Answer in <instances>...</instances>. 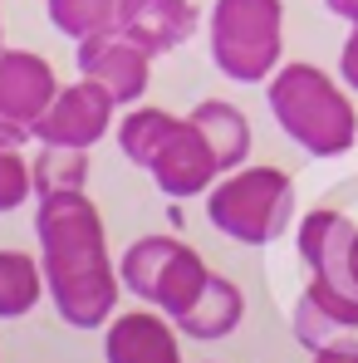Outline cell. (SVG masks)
<instances>
[{"label": "cell", "instance_id": "52a82bcc", "mask_svg": "<svg viewBox=\"0 0 358 363\" xmlns=\"http://www.w3.org/2000/svg\"><path fill=\"white\" fill-rule=\"evenodd\" d=\"M299 260L309 265L314 280L358 295V221H349L334 206H314L299 221Z\"/></svg>", "mask_w": 358, "mask_h": 363}, {"label": "cell", "instance_id": "ffe728a7", "mask_svg": "<svg viewBox=\"0 0 358 363\" xmlns=\"http://www.w3.org/2000/svg\"><path fill=\"white\" fill-rule=\"evenodd\" d=\"M30 191H35V172H30V162L20 157L15 143H0V211L25 206Z\"/></svg>", "mask_w": 358, "mask_h": 363}, {"label": "cell", "instance_id": "277c9868", "mask_svg": "<svg viewBox=\"0 0 358 363\" xmlns=\"http://www.w3.org/2000/svg\"><path fill=\"white\" fill-rule=\"evenodd\" d=\"M40 265H45V285H50V300L60 309V319L74 329L108 324L113 309H118V295L128 290L118 265L108 260V241L40 250Z\"/></svg>", "mask_w": 358, "mask_h": 363}, {"label": "cell", "instance_id": "30bf717a", "mask_svg": "<svg viewBox=\"0 0 358 363\" xmlns=\"http://www.w3.org/2000/svg\"><path fill=\"white\" fill-rule=\"evenodd\" d=\"M147 177L157 182V191H167V196H201V191H211L216 177H221V162H216V152H211V143L201 138V128L191 118H181L167 138H162V147L152 152V162H147Z\"/></svg>", "mask_w": 358, "mask_h": 363}, {"label": "cell", "instance_id": "7c38bea8", "mask_svg": "<svg viewBox=\"0 0 358 363\" xmlns=\"http://www.w3.org/2000/svg\"><path fill=\"white\" fill-rule=\"evenodd\" d=\"M354 334H358V295L334 290V285L309 275L304 295L295 300V339L309 354H319V349L349 344Z\"/></svg>", "mask_w": 358, "mask_h": 363}, {"label": "cell", "instance_id": "5b68a950", "mask_svg": "<svg viewBox=\"0 0 358 363\" xmlns=\"http://www.w3.org/2000/svg\"><path fill=\"white\" fill-rule=\"evenodd\" d=\"M118 275L142 304L177 319L181 309H191V300L206 290L211 265L196 255V245L177 241V236H138L123 255Z\"/></svg>", "mask_w": 358, "mask_h": 363}, {"label": "cell", "instance_id": "ba28073f", "mask_svg": "<svg viewBox=\"0 0 358 363\" xmlns=\"http://www.w3.org/2000/svg\"><path fill=\"white\" fill-rule=\"evenodd\" d=\"M118 99L108 89H99L94 79H79L55 94V104L45 108V118L35 123L40 143H64V147H94L99 138H108Z\"/></svg>", "mask_w": 358, "mask_h": 363}, {"label": "cell", "instance_id": "8992f818", "mask_svg": "<svg viewBox=\"0 0 358 363\" xmlns=\"http://www.w3.org/2000/svg\"><path fill=\"white\" fill-rule=\"evenodd\" d=\"M55 94H60V79L45 55L0 50V143H15V147L30 143Z\"/></svg>", "mask_w": 358, "mask_h": 363}, {"label": "cell", "instance_id": "d6986e66", "mask_svg": "<svg viewBox=\"0 0 358 363\" xmlns=\"http://www.w3.org/2000/svg\"><path fill=\"white\" fill-rule=\"evenodd\" d=\"M118 5L123 0H45L50 25L60 35H69V40H89L99 30H108L118 20Z\"/></svg>", "mask_w": 358, "mask_h": 363}, {"label": "cell", "instance_id": "7402d4cb", "mask_svg": "<svg viewBox=\"0 0 358 363\" xmlns=\"http://www.w3.org/2000/svg\"><path fill=\"white\" fill-rule=\"evenodd\" d=\"M314 363H358V344L349 339V344H334V349H319V354H314Z\"/></svg>", "mask_w": 358, "mask_h": 363}, {"label": "cell", "instance_id": "2e32d148", "mask_svg": "<svg viewBox=\"0 0 358 363\" xmlns=\"http://www.w3.org/2000/svg\"><path fill=\"white\" fill-rule=\"evenodd\" d=\"M50 295L45 265L25 250H0V319H20Z\"/></svg>", "mask_w": 358, "mask_h": 363}, {"label": "cell", "instance_id": "e0dca14e", "mask_svg": "<svg viewBox=\"0 0 358 363\" xmlns=\"http://www.w3.org/2000/svg\"><path fill=\"white\" fill-rule=\"evenodd\" d=\"M30 172H35V196H50V191H84V182H89V147L40 143Z\"/></svg>", "mask_w": 358, "mask_h": 363}, {"label": "cell", "instance_id": "ac0fdd59", "mask_svg": "<svg viewBox=\"0 0 358 363\" xmlns=\"http://www.w3.org/2000/svg\"><path fill=\"white\" fill-rule=\"evenodd\" d=\"M177 113H167V108H133V113H123L118 123V147H123V157L128 162H138L142 172H147V162H152V152L162 147V138L177 128Z\"/></svg>", "mask_w": 358, "mask_h": 363}, {"label": "cell", "instance_id": "cb8c5ba5", "mask_svg": "<svg viewBox=\"0 0 358 363\" xmlns=\"http://www.w3.org/2000/svg\"><path fill=\"white\" fill-rule=\"evenodd\" d=\"M0 50H5V30H0Z\"/></svg>", "mask_w": 358, "mask_h": 363}, {"label": "cell", "instance_id": "9c48e42d", "mask_svg": "<svg viewBox=\"0 0 358 363\" xmlns=\"http://www.w3.org/2000/svg\"><path fill=\"white\" fill-rule=\"evenodd\" d=\"M79 74L94 79L99 89H108L118 104H138L147 94V74H152V55L142 45H133L118 25L79 40Z\"/></svg>", "mask_w": 358, "mask_h": 363}, {"label": "cell", "instance_id": "4fadbf2b", "mask_svg": "<svg viewBox=\"0 0 358 363\" xmlns=\"http://www.w3.org/2000/svg\"><path fill=\"white\" fill-rule=\"evenodd\" d=\"M113 25L157 60V55L181 50L196 35V5L191 0H123Z\"/></svg>", "mask_w": 358, "mask_h": 363}, {"label": "cell", "instance_id": "3957f363", "mask_svg": "<svg viewBox=\"0 0 358 363\" xmlns=\"http://www.w3.org/2000/svg\"><path fill=\"white\" fill-rule=\"evenodd\" d=\"M211 64L236 84H265L285 55V5L280 0H216L211 20Z\"/></svg>", "mask_w": 358, "mask_h": 363}, {"label": "cell", "instance_id": "5bb4252c", "mask_svg": "<svg viewBox=\"0 0 358 363\" xmlns=\"http://www.w3.org/2000/svg\"><path fill=\"white\" fill-rule=\"evenodd\" d=\"M240 319H245V295H240V285L231 275H216V270H211L206 290L191 300V309H181L172 324H177L186 339H196V344H216V339H231V334H236Z\"/></svg>", "mask_w": 358, "mask_h": 363}, {"label": "cell", "instance_id": "603a6c76", "mask_svg": "<svg viewBox=\"0 0 358 363\" xmlns=\"http://www.w3.org/2000/svg\"><path fill=\"white\" fill-rule=\"evenodd\" d=\"M324 10H334L339 20H349V25H358V0H324Z\"/></svg>", "mask_w": 358, "mask_h": 363}, {"label": "cell", "instance_id": "44dd1931", "mask_svg": "<svg viewBox=\"0 0 358 363\" xmlns=\"http://www.w3.org/2000/svg\"><path fill=\"white\" fill-rule=\"evenodd\" d=\"M339 79L358 94V25L349 30V40H344V50H339Z\"/></svg>", "mask_w": 358, "mask_h": 363}, {"label": "cell", "instance_id": "9a60e30c", "mask_svg": "<svg viewBox=\"0 0 358 363\" xmlns=\"http://www.w3.org/2000/svg\"><path fill=\"white\" fill-rule=\"evenodd\" d=\"M191 123H196L201 138L211 143L221 172L245 167V157H250V118L240 113L236 104H226V99H201V104L191 108Z\"/></svg>", "mask_w": 358, "mask_h": 363}, {"label": "cell", "instance_id": "7a4b0ae2", "mask_svg": "<svg viewBox=\"0 0 358 363\" xmlns=\"http://www.w3.org/2000/svg\"><path fill=\"white\" fill-rule=\"evenodd\" d=\"M206 221L240 245H270L295 221V177L285 167H236L206 191Z\"/></svg>", "mask_w": 358, "mask_h": 363}, {"label": "cell", "instance_id": "8fae6325", "mask_svg": "<svg viewBox=\"0 0 358 363\" xmlns=\"http://www.w3.org/2000/svg\"><path fill=\"white\" fill-rule=\"evenodd\" d=\"M177 324L162 309H128L108 319L104 334V359L108 363H181V344H177Z\"/></svg>", "mask_w": 358, "mask_h": 363}, {"label": "cell", "instance_id": "6da1fadb", "mask_svg": "<svg viewBox=\"0 0 358 363\" xmlns=\"http://www.w3.org/2000/svg\"><path fill=\"white\" fill-rule=\"evenodd\" d=\"M270 113L309 157H344L358 147L354 99L319 64H280L270 74Z\"/></svg>", "mask_w": 358, "mask_h": 363}]
</instances>
